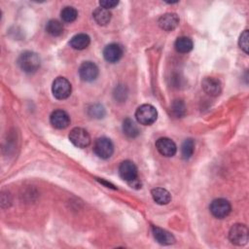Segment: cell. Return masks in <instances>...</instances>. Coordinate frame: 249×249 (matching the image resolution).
Listing matches in <instances>:
<instances>
[{
    "mask_svg": "<svg viewBox=\"0 0 249 249\" xmlns=\"http://www.w3.org/2000/svg\"><path fill=\"white\" fill-rule=\"evenodd\" d=\"M70 142L78 148H86L90 143L89 132L82 127H74L69 133Z\"/></svg>",
    "mask_w": 249,
    "mask_h": 249,
    "instance_id": "cell-7",
    "label": "cell"
},
{
    "mask_svg": "<svg viewBox=\"0 0 249 249\" xmlns=\"http://www.w3.org/2000/svg\"><path fill=\"white\" fill-rule=\"evenodd\" d=\"M89 36L85 33H79L73 36L70 40V46L75 50H84L89 45Z\"/></svg>",
    "mask_w": 249,
    "mask_h": 249,
    "instance_id": "cell-17",
    "label": "cell"
},
{
    "mask_svg": "<svg viewBox=\"0 0 249 249\" xmlns=\"http://www.w3.org/2000/svg\"><path fill=\"white\" fill-rule=\"evenodd\" d=\"M123 131L129 138H134L139 134V129H138L137 125L129 118H127L124 121V123H123Z\"/></svg>",
    "mask_w": 249,
    "mask_h": 249,
    "instance_id": "cell-20",
    "label": "cell"
},
{
    "mask_svg": "<svg viewBox=\"0 0 249 249\" xmlns=\"http://www.w3.org/2000/svg\"><path fill=\"white\" fill-rule=\"evenodd\" d=\"M156 148L159 153L164 157H173L176 154V144L167 137H160L156 142Z\"/></svg>",
    "mask_w": 249,
    "mask_h": 249,
    "instance_id": "cell-10",
    "label": "cell"
},
{
    "mask_svg": "<svg viewBox=\"0 0 249 249\" xmlns=\"http://www.w3.org/2000/svg\"><path fill=\"white\" fill-rule=\"evenodd\" d=\"M186 105L184 103V101L180 100V99H176L174 100L171 105H170V112L172 114L173 117L175 118H182L186 115Z\"/></svg>",
    "mask_w": 249,
    "mask_h": 249,
    "instance_id": "cell-21",
    "label": "cell"
},
{
    "mask_svg": "<svg viewBox=\"0 0 249 249\" xmlns=\"http://www.w3.org/2000/svg\"><path fill=\"white\" fill-rule=\"evenodd\" d=\"M93 18L99 25H106L111 20V13L109 10L104 8H96L92 13Z\"/></svg>",
    "mask_w": 249,
    "mask_h": 249,
    "instance_id": "cell-18",
    "label": "cell"
},
{
    "mask_svg": "<svg viewBox=\"0 0 249 249\" xmlns=\"http://www.w3.org/2000/svg\"><path fill=\"white\" fill-rule=\"evenodd\" d=\"M46 31L52 36H59L63 32V24L57 19H51L47 22Z\"/></svg>",
    "mask_w": 249,
    "mask_h": 249,
    "instance_id": "cell-22",
    "label": "cell"
},
{
    "mask_svg": "<svg viewBox=\"0 0 249 249\" xmlns=\"http://www.w3.org/2000/svg\"><path fill=\"white\" fill-rule=\"evenodd\" d=\"M195 151V142L193 139H186L181 146V155L184 160H189Z\"/></svg>",
    "mask_w": 249,
    "mask_h": 249,
    "instance_id": "cell-23",
    "label": "cell"
},
{
    "mask_svg": "<svg viewBox=\"0 0 249 249\" xmlns=\"http://www.w3.org/2000/svg\"><path fill=\"white\" fill-rule=\"evenodd\" d=\"M52 91L56 99H66L71 93V84L64 77H57L52 86Z\"/></svg>",
    "mask_w": 249,
    "mask_h": 249,
    "instance_id": "cell-5",
    "label": "cell"
},
{
    "mask_svg": "<svg viewBox=\"0 0 249 249\" xmlns=\"http://www.w3.org/2000/svg\"><path fill=\"white\" fill-rule=\"evenodd\" d=\"M50 122L53 127L63 129L70 124V117L63 110H55L51 114Z\"/></svg>",
    "mask_w": 249,
    "mask_h": 249,
    "instance_id": "cell-12",
    "label": "cell"
},
{
    "mask_svg": "<svg viewBox=\"0 0 249 249\" xmlns=\"http://www.w3.org/2000/svg\"><path fill=\"white\" fill-rule=\"evenodd\" d=\"M174 47L178 53H189L193 49V41L189 37L182 36V37L177 38V40L175 41Z\"/></svg>",
    "mask_w": 249,
    "mask_h": 249,
    "instance_id": "cell-19",
    "label": "cell"
},
{
    "mask_svg": "<svg viewBox=\"0 0 249 249\" xmlns=\"http://www.w3.org/2000/svg\"><path fill=\"white\" fill-rule=\"evenodd\" d=\"M135 118L139 124L150 125L156 122L158 118V112L153 105L143 104L137 108L135 112Z\"/></svg>",
    "mask_w": 249,
    "mask_h": 249,
    "instance_id": "cell-3",
    "label": "cell"
},
{
    "mask_svg": "<svg viewBox=\"0 0 249 249\" xmlns=\"http://www.w3.org/2000/svg\"><path fill=\"white\" fill-rule=\"evenodd\" d=\"M179 24V18L174 13H166L159 18V25L165 31L174 30Z\"/></svg>",
    "mask_w": 249,
    "mask_h": 249,
    "instance_id": "cell-13",
    "label": "cell"
},
{
    "mask_svg": "<svg viewBox=\"0 0 249 249\" xmlns=\"http://www.w3.org/2000/svg\"><path fill=\"white\" fill-rule=\"evenodd\" d=\"M151 194L155 202H157L160 205H165L171 200V195L167 190L163 188L153 189Z\"/></svg>",
    "mask_w": 249,
    "mask_h": 249,
    "instance_id": "cell-16",
    "label": "cell"
},
{
    "mask_svg": "<svg viewBox=\"0 0 249 249\" xmlns=\"http://www.w3.org/2000/svg\"><path fill=\"white\" fill-rule=\"evenodd\" d=\"M60 17L65 22H73L78 17V12L74 7L67 6L61 10Z\"/></svg>",
    "mask_w": 249,
    "mask_h": 249,
    "instance_id": "cell-24",
    "label": "cell"
},
{
    "mask_svg": "<svg viewBox=\"0 0 249 249\" xmlns=\"http://www.w3.org/2000/svg\"><path fill=\"white\" fill-rule=\"evenodd\" d=\"M80 78L85 82H92L98 76V67L91 61H85L79 68Z\"/></svg>",
    "mask_w": 249,
    "mask_h": 249,
    "instance_id": "cell-9",
    "label": "cell"
},
{
    "mask_svg": "<svg viewBox=\"0 0 249 249\" xmlns=\"http://www.w3.org/2000/svg\"><path fill=\"white\" fill-rule=\"evenodd\" d=\"M248 229L243 224H234L229 232V238L234 245L241 246L248 242Z\"/></svg>",
    "mask_w": 249,
    "mask_h": 249,
    "instance_id": "cell-4",
    "label": "cell"
},
{
    "mask_svg": "<svg viewBox=\"0 0 249 249\" xmlns=\"http://www.w3.org/2000/svg\"><path fill=\"white\" fill-rule=\"evenodd\" d=\"M124 50L121 45L117 43H111L107 45L103 50V56L106 61L110 63H115L121 59L123 56Z\"/></svg>",
    "mask_w": 249,
    "mask_h": 249,
    "instance_id": "cell-11",
    "label": "cell"
},
{
    "mask_svg": "<svg viewBox=\"0 0 249 249\" xmlns=\"http://www.w3.org/2000/svg\"><path fill=\"white\" fill-rule=\"evenodd\" d=\"M118 4H119L118 1H112V0H102L99 2V5L101 6V8H104L107 10L116 7Z\"/></svg>",
    "mask_w": 249,
    "mask_h": 249,
    "instance_id": "cell-28",
    "label": "cell"
},
{
    "mask_svg": "<svg viewBox=\"0 0 249 249\" xmlns=\"http://www.w3.org/2000/svg\"><path fill=\"white\" fill-rule=\"evenodd\" d=\"M209 209L214 217L218 219H223L230 214L231 207L227 199L216 198L210 203Z\"/></svg>",
    "mask_w": 249,
    "mask_h": 249,
    "instance_id": "cell-8",
    "label": "cell"
},
{
    "mask_svg": "<svg viewBox=\"0 0 249 249\" xmlns=\"http://www.w3.org/2000/svg\"><path fill=\"white\" fill-rule=\"evenodd\" d=\"M89 115L92 118H95V119H101L105 116V109L102 105L100 104H93L91 105L89 110Z\"/></svg>",
    "mask_w": 249,
    "mask_h": 249,
    "instance_id": "cell-25",
    "label": "cell"
},
{
    "mask_svg": "<svg viewBox=\"0 0 249 249\" xmlns=\"http://www.w3.org/2000/svg\"><path fill=\"white\" fill-rule=\"evenodd\" d=\"M238 45L245 53H248V30H244L239 36Z\"/></svg>",
    "mask_w": 249,
    "mask_h": 249,
    "instance_id": "cell-26",
    "label": "cell"
},
{
    "mask_svg": "<svg viewBox=\"0 0 249 249\" xmlns=\"http://www.w3.org/2000/svg\"><path fill=\"white\" fill-rule=\"evenodd\" d=\"M201 85H202L203 90L211 96H217L221 93V89H222L221 83L218 79L214 77L204 78Z\"/></svg>",
    "mask_w": 249,
    "mask_h": 249,
    "instance_id": "cell-14",
    "label": "cell"
},
{
    "mask_svg": "<svg viewBox=\"0 0 249 249\" xmlns=\"http://www.w3.org/2000/svg\"><path fill=\"white\" fill-rule=\"evenodd\" d=\"M152 231H153V235H154L155 239L162 245H169V244H173L175 242V238H174L173 234H171L169 231H167L161 228L153 226Z\"/></svg>",
    "mask_w": 249,
    "mask_h": 249,
    "instance_id": "cell-15",
    "label": "cell"
},
{
    "mask_svg": "<svg viewBox=\"0 0 249 249\" xmlns=\"http://www.w3.org/2000/svg\"><path fill=\"white\" fill-rule=\"evenodd\" d=\"M114 95H115L116 100H119V101H124V100H125L126 95H127V91H126L125 87H124V86H118V87L116 88V89H115Z\"/></svg>",
    "mask_w": 249,
    "mask_h": 249,
    "instance_id": "cell-27",
    "label": "cell"
},
{
    "mask_svg": "<svg viewBox=\"0 0 249 249\" xmlns=\"http://www.w3.org/2000/svg\"><path fill=\"white\" fill-rule=\"evenodd\" d=\"M19 68L25 73H34L40 67V57L33 52L22 53L18 60Z\"/></svg>",
    "mask_w": 249,
    "mask_h": 249,
    "instance_id": "cell-2",
    "label": "cell"
},
{
    "mask_svg": "<svg viewBox=\"0 0 249 249\" xmlns=\"http://www.w3.org/2000/svg\"><path fill=\"white\" fill-rule=\"evenodd\" d=\"M119 174L122 179L126 181L131 186L135 188H139L141 186L138 179L137 167L133 161L128 160L122 161L119 166Z\"/></svg>",
    "mask_w": 249,
    "mask_h": 249,
    "instance_id": "cell-1",
    "label": "cell"
},
{
    "mask_svg": "<svg viewBox=\"0 0 249 249\" xmlns=\"http://www.w3.org/2000/svg\"><path fill=\"white\" fill-rule=\"evenodd\" d=\"M93 151L99 158L106 160L109 159L114 153V145L107 137H100L96 139L93 145Z\"/></svg>",
    "mask_w": 249,
    "mask_h": 249,
    "instance_id": "cell-6",
    "label": "cell"
}]
</instances>
